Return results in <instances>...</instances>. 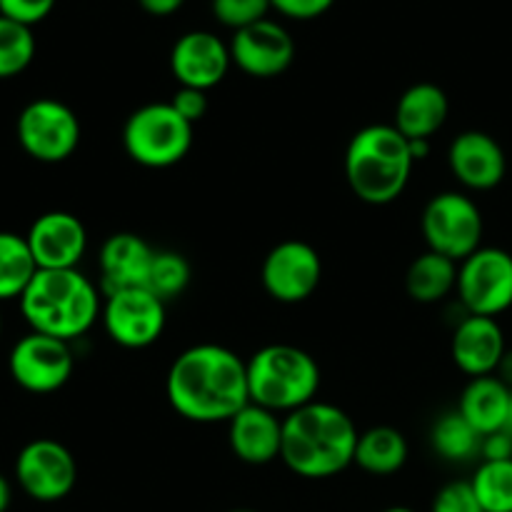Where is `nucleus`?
<instances>
[{"instance_id":"f257e3e1","label":"nucleus","mask_w":512,"mask_h":512,"mask_svg":"<svg viewBox=\"0 0 512 512\" xmlns=\"http://www.w3.org/2000/svg\"><path fill=\"white\" fill-rule=\"evenodd\" d=\"M165 395L190 423H230L250 403L248 363L225 345H193L170 365Z\"/></svg>"},{"instance_id":"f03ea898","label":"nucleus","mask_w":512,"mask_h":512,"mask_svg":"<svg viewBox=\"0 0 512 512\" xmlns=\"http://www.w3.org/2000/svg\"><path fill=\"white\" fill-rule=\"evenodd\" d=\"M358 438V428L345 410L313 400L283 418L280 460L300 478H333L355 463Z\"/></svg>"},{"instance_id":"7ed1b4c3","label":"nucleus","mask_w":512,"mask_h":512,"mask_svg":"<svg viewBox=\"0 0 512 512\" xmlns=\"http://www.w3.org/2000/svg\"><path fill=\"white\" fill-rule=\"evenodd\" d=\"M20 315L33 333L73 343L83 338L103 313V300L78 268L38 270L18 300Z\"/></svg>"},{"instance_id":"20e7f679","label":"nucleus","mask_w":512,"mask_h":512,"mask_svg":"<svg viewBox=\"0 0 512 512\" xmlns=\"http://www.w3.org/2000/svg\"><path fill=\"white\" fill-rule=\"evenodd\" d=\"M410 143L395 125H368L350 138L345 180L368 205H388L403 195L413 173Z\"/></svg>"},{"instance_id":"39448f33","label":"nucleus","mask_w":512,"mask_h":512,"mask_svg":"<svg viewBox=\"0 0 512 512\" xmlns=\"http://www.w3.org/2000/svg\"><path fill=\"white\" fill-rule=\"evenodd\" d=\"M248 388L250 403L288 415L318 395V360L295 345H265L248 360Z\"/></svg>"},{"instance_id":"423d86ee","label":"nucleus","mask_w":512,"mask_h":512,"mask_svg":"<svg viewBox=\"0 0 512 512\" xmlns=\"http://www.w3.org/2000/svg\"><path fill=\"white\" fill-rule=\"evenodd\" d=\"M123 148L143 168H173L193 148V123L170 103H148L125 120Z\"/></svg>"},{"instance_id":"0eeeda50","label":"nucleus","mask_w":512,"mask_h":512,"mask_svg":"<svg viewBox=\"0 0 512 512\" xmlns=\"http://www.w3.org/2000/svg\"><path fill=\"white\" fill-rule=\"evenodd\" d=\"M15 138L28 158L45 165L63 163L80 145V120L63 100L35 98L18 113Z\"/></svg>"},{"instance_id":"6e6552de","label":"nucleus","mask_w":512,"mask_h":512,"mask_svg":"<svg viewBox=\"0 0 512 512\" xmlns=\"http://www.w3.org/2000/svg\"><path fill=\"white\" fill-rule=\"evenodd\" d=\"M423 235L428 250L463 263L465 258L483 248V213L478 203L465 193H440L430 198L423 210Z\"/></svg>"},{"instance_id":"1a4fd4ad","label":"nucleus","mask_w":512,"mask_h":512,"mask_svg":"<svg viewBox=\"0 0 512 512\" xmlns=\"http://www.w3.org/2000/svg\"><path fill=\"white\" fill-rule=\"evenodd\" d=\"M458 298L468 315L498 318L512 308V255L480 248L458 263Z\"/></svg>"},{"instance_id":"9d476101","label":"nucleus","mask_w":512,"mask_h":512,"mask_svg":"<svg viewBox=\"0 0 512 512\" xmlns=\"http://www.w3.org/2000/svg\"><path fill=\"white\" fill-rule=\"evenodd\" d=\"M75 370L70 343L43 333H25L8 353V373L18 388L33 395H48L63 388Z\"/></svg>"},{"instance_id":"9b49d317","label":"nucleus","mask_w":512,"mask_h":512,"mask_svg":"<svg viewBox=\"0 0 512 512\" xmlns=\"http://www.w3.org/2000/svg\"><path fill=\"white\" fill-rule=\"evenodd\" d=\"M15 483L35 503H58L78 483V463L63 443L35 438L15 458Z\"/></svg>"},{"instance_id":"f8f14e48","label":"nucleus","mask_w":512,"mask_h":512,"mask_svg":"<svg viewBox=\"0 0 512 512\" xmlns=\"http://www.w3.org/2000/svg\"><path fill=\"white\" fill-rule=\"evenodd\" d=\"M103 328L113 343L128 350H143L158 343L165 330V303L148 288L120 290L105 295Z\"/></svg>"},{"instance_id":"ddd939ff","label":"nucleus","mask_w":512,"mask_h":512,"mask_svg":"<svg viewBox=\"0 0 512 512\" xmlns=\"http://www.w3.org/2000/svg\"><path fill=\"white\" fill-rule=\"evenodd\" d=\"M323 278V260L305 240H283L263 260L260 280L265 293L285 305L308 300Z\"/></svg>"},{"instance_id":"4468645a","label":"nucleus","mask_w":512,"mask_h":512,"mask_svg":"<svg viewBox=\"0 0 512 512\" xmlns=\"http://www.w3.org/2000/svg\"><path fill=\"white\" fill-rule=\"evenodd\" d=\"M230 58L245 75L278 78L293 65L295 40L283 25L265 18L248 28L235 30L230 40Z\"/></svg>"},{"instance_id":"2eb2a0df","label":"nucleus","mask_w":512,"mask_h":512,"mask_svg":"<svg viewBox=\"0 0 512 512\" xmlns=\"http://www.w3.org/2000/svg\"><path fill=\"white\" fill-rule=\"evenodd\" d=\"M38 270L78 268L88 250V230L83 220L65 210L38 215L25 233Z\"/></svg>"},{"instance_id":"dca6fc26","label":"nucleus","mask_w":512,"mask_h":512,"mask_svg":"<svg viewBox=\"0 0 512 512\" xmlns=\"http://www.w3.org/2000/svg\"><path fill=\"white\" fill-rule=\"evenodd\" d=\"M230 63H233L230 45H225L218 35L208 33V30H190V33L180 35L170 50V70L180 88H195L208 93L210 88L223 83Z\"/></svg>"},{"instance_id":"f3484780","label":"nucleus","mask_w":512,"mask_h":512,"mask_svg":"<svg viewBox=\"0 0 512 512\" xmlns=\"http://www.w3.org/2000/svg\"><path fill=\"white\" fill-rule=\"evenodd\" d=\"M508 345L498 318H483V315H465L453 330L450 340V355L453 363L470 378H485L498 373Z\"/></svg>"},{"instance_id":"a211bd4d","label":"nucleus","mask_w":512,"mask_h":512,"mask_svg":"<svg viewBox=\"0 0 512 512\" xmlns=\"http://www.w3.org/2000/svg\"><path fill=\"white\" fill-rule=\"evenodd\" d=\"M448 165L455 178L470 190H493L508 173L505 150L483 130H465L450 143Z\"/></svg>"},{"instance_id":"6ab92c4d","label":"nucleus","mask_w":512,"mask_h":512,"mask_svg":"<svg viewBox=\"0 0 512 512\" xmlns=\"http://www.w3.org/2000/svg\"><path fill=\"white\" fill-rule=\"evenodd\" d=\"M158 250L150 248L140 235L115 233L103 243L98 255L100 265V290L103 295L120 293V290L145 288L150 268Z\"/></svg>"},{"instance_id":"aec40b11","label":"nucleus","mask_w":512,"mask_h":512,"mask_svg":"<svg viewBox=\"0 0 512 512\" xmlns=\"http://www.w3.org/2000/svg\"><path fill=\"white\" fill-rule=\"evenodd\" d=\"M228 443L235 458L243 463H273L283 450V418L273 410L248 403L228 423Z\"/></svg>"},{"instance_id":"412c9836","label":"nucleus","mask_w":512,"mask_h":512,"mask_svg":"<svg viewBox=\"0 0 512 512\" xmlns=\"http://www.w3.org/2000/svg\"><path fill=\"white\" fill-rule=\"evenodd\" d=\"M450 113L448 95L435 83H415L395 105V128L408 140H430Z\"/></svg>"},{"instance_id":"4be33fe9","label":"nucleus","mask_w":512,"mask_h":512,"mask_svg":"<svg viewBox=\"0 0 512 512\" xmlns=\"http://www.w3.org/2000/svg\"><path fill=\"white\" fill-rule=\"evenodd\" d=\"M512 390L498 375H485V378H470L460 395L458 413L478 430L480 435L498 433L505 428L508 420Z\"/></svg>"},{"instance_id":"5701e85b","label":"nucleus","mask_w":512,"mask_h":512,"mask_svg":"<svg viewBox=\"0 0 512 512\" xmlns=\"http://www.w3.org/2000/svg\"><path fill=\"white\" fill-rule=\"evenodd\" d=\"M458 285V263L445 255L428 253L418 255L405 273V290L415 303L433 305L448 298Z\"/></svg>"},{"instance_id":"b1692460","label":"nucleus","mask_w":512,"mask_h":512,"mask_svg":"<svg viewBox=\"0 0 512 512\" xmlns=\"http://www.w3.org/2000/svg\"><path fill=\"white\" fill-rule=\"evenodd\" d=\"M408 463V440L390 425H375L358 438L355 465L370 475H393Z\"/></svg>"},{"instance_id":"393cba45","label":"nucleus","mask_w":512,"mask_h":512,"mask_svg":"<svg viewBox=\"0 0 512 512\" xmlns=\"http://www.w3.org/2000/svg\"><path fill=\"white\" fill-rule=\"evenodd\" d=\"M35 273L38 265L25 235L0 230V305L20 300Z\"/></svg>"},{"instance_id":"a878e982","label":"nucleus","mask_w":512,"mask_h":512,"mask_svg":"<svg viewBox=\"0 0 512 512\" xmlns=\"http://www.w3.org/2000/svg\"><path fill=\"white\" fill-rule=\"evenodd\" d=\"M430 443L433 450L448 463H468V460L478 458L480 448H483V435L458 413V410H450V413L440 415L433 425V433H430Z\"/></svg>"},{"instance_id":"bb28decb","label":"nucleus","mask_w":512,"mask_h":512,"mask_svg":"<svg viewBox=\"0 0 512 512\" xmlns=\"http://www.w3.org/2000/svg\"><path fill=\"white\" fill-rule=\"evenodd\" d=\"M470 485L483 512H512V460H483Z\"/></svg>"},{"instance_id":"cd10ccee","label":"nucleus","mask_w":512,"mask_h":512,"mask_svg":"<svg viewBox=\"0 0 512 512\" xmlns=\"http://www.w3.org/2000/svg\"><path fill=\"white\" fill-rule=\"evenodd\" d=\"M35 58L33 28L0 15V80L18 78Z\"/></svg>"},{"instance_id":"c85d7f7f","label":"nucleus","mask_w":512,"mask_h":512,"mask_svg":"<svg viewBox=\"0 0 512 512\" xmlns=\"http://www.w3.org/2000/svg\"><path fill=\"white\" fill-rule=\"evenodd\" d=\"M190 275H193V270H190V263L183 255L175 253V250H158L145 288L168 305L170 300L180 298L185 293V288L190 285Z\"/></svg>"},{"instance_id":"c756f323","label":"nucleus","mask_w":512,"mask_h":512,"mask_svg":"<svg viewBox=\"0 0 512 512\" xmlns=\"http://www.w3.org/2000/svg\"><path fill=\"white\" fill-rule=\"evenodd\" d=\"M270 10H273L270 0H213L215 20L233 30L260 23L268 18Z\"/></svg>"},{"instance_id":"7c9ffc66","label":"nucleus","mask_w":512,"mask_h":512,"mask_svg":"<svg viewBox=\"0 0 512 512\" xmlns=\"http://www.w3.org/2000/svg\"><path fill=\"white\" fill-rule=\"evenodd\" d=\"M430 512H483L470 480H453L435 493Z\"/></svg>"},{"instance_id":"2f4dec72","label":"nucleus","mask_w":512,"mask_h":512,"mask_svg":"<svg viewBox=\"0 0 512 512\" xmlns=\"http://www.w3.org/2000/svg\"><path fill=\"white\" fill-rule=\"evenodd\" d=\"M55 3L58 0H0V15L33 28L53 13Z\"/></svg>"},{"instance_id":"473e14b6","label":"nucleus","mask_w":512,"mask_h":512,"mask_svg":"<svg viewBox=\"0 0 512 512\" xmlns=\"http://www.w3.org/2000/svg\"><path fill=\"white\" fill-rule=\"evenodd\" d=\"M273 10L293 20H313L328 13L335 5V0H270Z\"/></svg>"},{"instance_id":"72a5a7b5","label":"nucleus","mask_w":512,"mask_h":512,"mask_svg":"<svg viewBox=\"0 0 512 512\" xmlns=\"http://www.w3.org/2000/svg\"><path fill=\"white\" fill-rule=\"evenodd\" d=\"M170 105H173L188 123L195 125L198 120L205 118V113H208V93L195 88H180L178 93L173 95V100H170Z\"/></svg>"},{"instance_id":"f704fd0d","label":"nucleus","mask_w":512,"mask_h":512,"mask_svg":"<svg viewBox=\"0 0 512 512\" xmlns=\"http://www.w3.org/2000/svg\"><path fill=\"white\" fill-rule=\"evenodd\" d=\"M480 458L483 460H512V438L505 430L490 433L483 438V448H480Z\"/></svg>"},{"instance_id":"c9c22d12","label":"nucleus","mask_w":512,"mask_h":512,"mask_svg":"<svg viewBox=\"0 0 512 512\" xmlns=\"http://www.w3.org/2000/svg\"><path fill=\"white\" fill-rule=\"evenodd\" d=\"M138 3L145 13L155 15V18H165V15L178 13L185 5V0H138Z\"/></svg>"},{"instance_id":"e433bc0d","label":"nucleus","mask_w":512,"mask_h":512,"mask_svg":"<svg viewBox=\"0 0 512 512\" xmlns=\"http://www.w3.org/2000/svg\"><path fill=\"white\" fill-rule=\"evenodd\" d=\"M10 503H13V485L0 473V512H8Z\"/></svg>"},{"instance_id":"4c0bfd02","label":"nucleus","mask_w":512,"mask_h":512,"mask_svg":"<svg viewBox=\"0 0 512 512\" xmlns=\"http://www.w3.org/2000/svg\"><path fill=\"white\" fill-rule=\"evenodd\" d=\"M495 375H498V378L503 380V383L512 390V350H508V353H505L503 363H500L498 373H495Z\"/></svg>"},{"instance_id":"58836bf2","label":"nucleus","mask_w":512,"mask_h":512,"mask_svg":"<svg viewBox=\"0 0 512 512\" xmlns=\"http://www.w3.org/2000/svg\"><path fill=\"white\" fill-rule=\"evenodd\" d=\"M410 153H413V160H425L430 155V140H408Z\"/></svg>"},{"instance_id":"ea45409f","label":"nucleus","mask_w":512,"mask_h":512,"mask_svg":"<svg viewBox=\"0 0 512 512\" xmlns=\"http://www.w3.org/2000/svg\"><path fill=\"white\" fill-rule=\"evenodd\" d=\"M505 433H508L510 435V438H512V398H510V410H508V420H505Z\"/></svg>"},{"instance_id":"a19ab883","label":"nucleus","mask_w":512,"mask_h":512,"mask_svg":"<svg viewBox=\"0 0 512 512\" xmlns=\"http://www.w3.org/2000/svg\"><path fill=\"white\" fill-rule=\"evenodd\" d=\"M383 512H415V510L403 508V505H395V508H388V510H383Z\"/></svg>"},{"instance_id":"79ce46f5","label":"nucleus","mask_w":512,"mask_h":512,"mask_svg":"<svg viewBox=\"0 0 512 512\" xmlns=\"http://www.w3.org/2000/svg\"><path fill=\"white\" fill-rule=\"evenodd\" d=\"M0 340H3V310H0Z\"/></svg>"},{"instance_id":"37998d69","label":"nucleus","mask_w":512,"mask_h":512,"mask_svg":"<svg viewBox=\"0 0 512 512\" xmlns=\"http://www.w3.org/2000/svg\"><path fill=\"white\" fill-rule=\"evenodd\" d=\"M228 512H258V510H248V508H238V510H228Z\"/></svg>"}]
</instances>
